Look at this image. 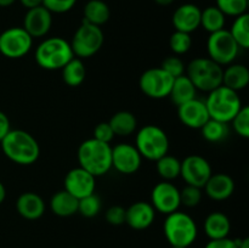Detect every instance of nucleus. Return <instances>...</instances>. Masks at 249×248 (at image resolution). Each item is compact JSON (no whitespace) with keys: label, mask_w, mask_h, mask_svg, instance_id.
<instances>
[{"label":"nucleus","mask_w":249,"mask_h":248,"mask_svg":"<svg viewBox=\"0 0 249 248\" xmlns=\"http://www.w3.org/2000/svg\"><path fill=\"white\" fill-rule=\"evenodd\" d=\"M19 2L27 10L34 9V7H38L43 5V0H19Z\"/></svg>","instance_id":"c03bdc74"},{"label":"nucleus","mask_w":249,"mask_h":248,"mask_svg":"<svg viewBox=\"0 0 249 248\" xmlns=\"http://www.w3.org/2000/svg\"><path fill=\"white\" fill-rule=\"evenodd\" d=\"M151 202L156 212L168 214L179 211L181 206L180 201V190L170 181H160L152 189Z\"/></svg>","instance_id":"ddd939ff"},{"label":"nucleus","mask_w":249,"mask_h":248,"mask_svg":"<svg viewBox=\"0 0 249 248\" xmlns=\"http://www.w3.org/2000/svg\"><path fill=\"white\" fill-rule=\"evenodd\" d=\"M160 68L165 71L169 75H172L174 79L185 74V71H186L184 61L179 56H169V57L164 58L162 65H160Z\"/></svg>","instance_id":"4c0bfd02"},{"label":"nucleus","mask_w":249,"mask_h":248,"mask_svg":"<svg viewBox=\"0 0 249 248\" xmlns=\"http://www.w3.org/2000/svg\"><path fill=\"white\" fill-rule=\"evenodd\" d=\"M249 84V70L241 63H231L223 72V85L240 91L246 89Z\"/></svg>","instance_id":"5701e85b"},{"label":"nucleus","mask_w":249,"mask_h":248,"mask_svg":"<svg viewBox=\"0 0 249 248\" xmlns=\"http://www.w3.org/2000/svg\"><path fill=\"white\" fill-rule=\"evenodd\" d=\"M16 0H0V7H7L11 6Z\"/></svg>","instance_id":"09e8293b"},{"label":"nucleus","mask_w":249,"mask_h":248,"mask_svg":"<svg viewBox=\"0 0 249 248\" xmlns=\"http://www.w3.org/2000/svg\"><path fill=\"white\" fill-rule=\"evenodd\" d=\"M78 202L79 199L66 191L65 189L57 191L50 199V209L53 214L62 218L74 215L78 213Z\"/></svg>","instance_id":"b1692460"},{"label":"nucleus","mask_w":249,"mask_h":248,"mask_svg":"<svg viewBox=\"0 0 249 248\" xmlns=\"http://www.w3.org/2000/svg\"><path fill=\"white\" fill-rule=\"evenodd\" d=\"M108 123L111 125L112 130H113L114 135L129 136L136 130L138 119L131 112L119 111L112 116Z\"/></svg>","instance_id":"bb28decb"},{"label":"nucleus","mask_w":249,"mask_h":248,"mask_svg":"<svg viewBox=\"0 0 249 248\" xmlns=\"http://www.w3.org/2000/svg\"><path fill=\"white\" fill-rule=\"evenodd\" d=\"M186 75L197 90L209 92L223 85V66L209 57L194 58L186 66Z\"/></svg>","instance_id":"423d86ee"},{"label":"nucleus","mask_w":249,"mask_h":248,"mask_svg":"<svg viewBox=\"0 0 249 248\" xmlns=\"http://www.w3.org/2000/svg\"><path fill=\"white\" fill-rule=\"evenodd\" d=\"M201 11L197 5L186 2L178 7L172 17L175 31L191 34L201 27Z\"/></svg>","instance_id":"a211bd4d"},{"label":"nucleus","mask_w":249,"mask_h":248,"mask_svg":"<svg viewBox=\"0 0 249 248\" xmlns=\"http://www.w3.org/2000/svg\"><path fill=\"white\" fill-rule=\"evenodd\" d=\"M156 169L158 175L164 181H172L180 177V169H181V162L177 157L170 155H165L156 160Z\"/></svg>","instance_id":"c756f323"},{"label":"nucleus","mask_w":249,"mask_h":248,"mask_svg":"<svg viewBox=\"0 0 249 248\" xmlns=\"http://www.w3.org/2000/svg\"><path fill=\"white\" fill-rule=\"evenodd\" d=\"M215 6L225 16L237 17L240 15L247 14L248 0H215Z\"/></svg>","instance_id":"473e14b6"},{"label":"nucleus","mask_w":249,"mask_h":248,"mask_svg":"<svg viewBox=\"0 0 249 248\" xmlns=\"http://www.w3.org/2000/svg\"><path fill=\"white\" fill-rule=\"evenodd\" d=\"M204 192L213 201H225L235 192V181L225 173L212 174L203 186Z\"/></svg>","instance_id":"aec40b11"},{"label":"nucleus","mask_w":249,"mask_h":248,"mask_svg":"<svg viewBox=\"0 0 249 248\" xmlns=\"http://www.w3.org/2000/svg\"><path fill=\"white\" fill-rule=\"evenodd\" d=\"M204 102L212 119L228 124L243 106L238 92L225 85H220L209 91L208 97Z\"/></svg>","instance_id":"7ed1b4c3"},{"label":"nucleus","mask_w":249,"mask_h":248,"mask_svg":"<svg viewBox=\"0 0 249 248\" xmlns=\"http://www.w3.org/2000/svg\"><path fill=\"white\" fill-rule=\"evenodd\" d=\"M87 77V70L82 58L73 57L62 68V79L68 87H79Z\"/></svg>","instance_id":"cd10ccee"},{"label":"nucleus","mask_w":249,"mask_h":248,"mask_svg":"<svg viewBox=\"0 0 249 248\" xmlns=\"http://www.w3.org/2000/svg\"><path fill=\"white\" fill-rule=\"evenodd\" d=\"M33 38L23 27H11L0 34V53L7 58H21L31 51Z\"/></svg>","instance_id":"9d476101"},{"label":"nucleus","mask_w":249,"mask_h":248,"mask_svg":"<svg viewBox=\"0 0 249 248\" xmlns=\"http://www.w3.org/2000/svg\"><path fill=\"white\" fill-rule=\"evenodd\" d=\"M10 130H11V124H10L9 117L4 112L0 111V141L7 135Z\"/></svg>","instance_id":"37998d69"},{"label":"nucleus","mask_w":249,"mask_h":248,"mask_svg":"<svg viewBox=\"0 0 249 248\" xmlns=\"http://www.w3.org/2000/svg\"><path fill=\"white\" fill-rule=\"evenodd\" d=\"M156 218V211L148 202L139 201L125 209V223L134 230L150 228Z\"/></svg>","instance_id":"6ab92c4d"},{"label":"nucleus","mask_w":249,"mask_h":248,"mask_svg":"<svg viewBox=\"0 0 249 248\" xmlns=\"http://www.w3.org/2000/svg\"><path fill=\"white\" fill-rule=\"evenodd\" d=\"M4 155L19 165H31L38 160L40 147L32 134L22 129H11L1 141Z\"/></svg>","instance_id":"f257e3e1"},{"label":"nucleus","mask_w":249,"mask_h":248,"mask_svg":"<svg viewBox=\"0 0 249 248\" xmlns=\"http://www.w3.org/2000/svg\"><path fill=\"white\" fill-rule=\"evenodd\" d=\"M105 41L101 27L95 26L83 19L71 41L73 53L78 58H88L100 51Z\"/></svg>","instance_id":"6e6552de"},{"label":"nucleus","mask_w":249,"mask_h":248,"mask_svg":"<svg viewBox=\"0 0 249 248\" xmlns=\"http://www.w3.org/2000/svg\"><path fill=\"white\" fill-rule=\"evenodd\" d=\"M155 2L157 5H160V6H169L174 2V0H155Z\"/></svg>","instance_id":"de8ad7c7"},{"label":"nucleus","mask_w":249,"mask_h":248,"mask_svg":"<svg viewBox=\"0 0 249 248\" xmlns=\"http://www.w3.org/2000/svg\"><path fill=\"white\" fill-rule=\"evenodd\" d=\"M174 78L160 67L150 68L141 74L139 87L146 96L151 99H164L172 90Z\"/></svg>","instance_id":"9b49d317"},{"label":"nucleus","mask_w":249,"mask_h":248,"mask_svg":"<svg viewBox=\"0 0 249 248\" xmlns=\"http://www.w3.org/2000/svg\"><path fill=\"white\" fill-rule=\"evenodd\" d=\"M65 190L75 198L80 199L85 196L94 194L96 187V180L83 168L77 167L71 169L65 177Z\"/></svg>","instance_id":"2eb2a0df"},{"label":"nucleus","mask_w":249,"mask_h":248,"mask_svg":"<svg viewBox=\"0 0 249 248\" xmlns=\"http://www.w3.org/2000/svg\"><path fill=\"white\" fill-rule=\"evenodd\" d=\"M202 196H203V192H202L201 187L192 186V185H186L180 191L181 204L185 207H190V208L198 206L202 201Z\"/></svg>","instance_id":"e433bc0d"},{"label":"nucleus","mask_w":249,"mask_h":248,"mask_svg":"<svg viewBox=\"0 0 249 248\" xmlns=\"http://www.w3.org/2000/svg\"><path fill=\"white\" fill-rule=\"evenodd\" d=\"M226 16L214 5V6H208L201 11V26L203 27L204 31L208 32L209 34L214 33L224 29L225 27Z\"/></svg>","instance_id":"c85d7f7f"},{"label":"nucleus","mask_w":249,"mask_h":248,"mask_svg":"<svg viewBox=\"0 0 249 248\" xmlns=\"http://www.w3.org/2000/svg\"><path fill=\"white\" fill-rule=\"evenodd\" d=\"M240 51V46L232 38L230 32L225 28L211 33L207 40V53L211 60L220 66L233 63Z\"/></svg>","instance_id":"1a4fd4ad"},{"label":"nucleus","mask_w":249,"mask_h":248,"mask_svg":"<svg viewBox=\"0 0 249 248\" xmlns=\"http://www.w3.org/2000/svg\"><path fill=\"white\" fill-rule=\"evenodd\" d=\"M204 248H237L236 241L232 238H219V240H211Z\"/></svg>","instance_id":"79ce46f5"},{"label":"nucleus","mask_w":249,"mask_h":248,"mask_svg":"<svg viewBox=\"0 0 249 248\" xmlns=\"http://www.w3.org/2000/svg\"><path fill=\"white\" fill-rule=\"evenodd\" d=\"M74 57L71 43L61 36H51L38 45L36 50V61L46 71L62 70L63 66Z\"/></svg>","instance_id":"39448f33"},{"label":"nucleus","mask_w":249,"mask_h":248,"mask_svg":"<svg viewBox=\"0 0 249 248\" xmlns=\"http://www.w3.org/2000/svg\"><path fill=\"white\" fill-rule=\"evenodd\" d=\"M84 21L101 27L111 16V10L104 0H89L84 6Z\"/></svg>","instance_id":"a878e982"},{"label":"nucleus","mask_w":249,"mask_h":248,"mask_svg":"<svg viewBox=\"0 0 249 248\" xmlns=\"http://www.w3.org/2000/svg\"><path fill=\"white\" fill-rule=\"evenodd\" d=\"M196 94L197 89L195 88V85L192 84V82L186 74H182L175 78L174 82H173L169 97L177 106H180V105L185 104L190 100L196 99Z\"/></svg>","instance_id":"393cba45"},{"label":"nucleus","mask_w":249,"mask_h":248,"mask_svg":"<svg viewBox=\"0 0 249 248\" xmlns=\"http://www.w3.org/2000/svg\"><path fill=\"white\" fill-rule=\"evenodd\" d=\"M172 248H186V247H175V246H172Z\"/></svg>","instance_id":"8fccbe9b"},{"label":"nucleus","mask_w":249,"mask_h":248,"mask_svg":"<svg viewBox=\"0 0 249 248\" xmlns=\"http://www.w3.org/2000/svg\"><path fill=\"white\" fill-rule=\"evenodd\" d=\"M16 209L22 218L36 220L45 213V202L34 192H23L17 198Z\"/></svg>","instance_id":"412c9836"},{"label":"nucleus","mask_w":249,"mask_h":248,"mask_svg":"<svg viewBox=\"0 0 249 248\" xmlns=\"http://www.w3.org/2000/svg\"><path fill=\"white\" fill-rule=\"evenodd\" d=\"M79 167L96 177H102L112 168V146L94 138L80 143L78 148Z\"/></svg>","instance_id":"f03ea898"},{"label":"nucleus","mask_w":249,"mask_h":248,"mask_svg":"<svg viewBox=\"0 0 249 248\" xmlns=\"http://www.w3.org/2000/svg\"><path fill=\"white\" fill-rule=\"evenodd\" d=\"M169 46L175 55H184V53H186L192 46L191 34L175 31L174 33L170 35Z\"/></svg>","instance_id":"f704fd0d"},{"label":"nucleus","mask_w":249,"mask_h":248,"mask_svg":"<svg viewBox=\"0 0 249 248\" xmlns=\"http://www.w3.org/2000/svg\"><path fill=\"white\" fill-rule=\"evenodd\" d=\"M212 174L213 172H212L211 163L202 156H187L181 162L180 177L184 179L186 185H192V186L203 189Z\"/></svg>","instance_id":"f8f14e48"},{"label":"nucleus","mask_w":249,"mask_h":248,"mask_svg":"<svg viewBox=\"0 0 249 248\" xmlns=\"http://www.w3.org/2000/svg\"><path fill=\"white\" fill-rule=\"evenodd\" d=\"M203 229L209 240L225 238L229 237L231 231V221L226 214L221 212H213L204 220Z\"/></svg>","instance_id":"4be33fe9"},{"label":"nucleus","mask_w":249,"mask_h":248,"mask_svg":"<svg viewBox=\"0 0 249 248\" xmlns=\"http://www.w3.org/2000/svg\"><path fill=\"white\" fill-rule=\"evenodd\" d=\"M230 34L240 49L249 48V15L243 14L235 17L232 26H231Z\"/></svg>","instance_id":"7c9ffc66"},{"label":"nucleus","mask_w":249,"mask_h":248,"mask_svg":"<svg viewBox=\"0 0 249 248\" xmlns=\"http://www.w3.org/2000/svg\"><path fill=\"white\" fill-rule=\"evenodd\" d=\"M178 117L185 126L191 129H201L211 118L206 102L197 97L178 106Z\"/></svg>","instance_id":"f3484780"},{"label":"nucleus","mask_w":249,"mask_h":248,"mask_svg":"<svg viewBox=\"0 0 249 248\" xmlns=\"http://www.w3.org/2000/svg\"><path fill=\"white\" fill-rule=\"evenodd\" d=\"M169 138L167 133L155 124H147L138 131L135 147L141 157L148 160H158L169 152Z\"/></svg>","instance_id":"0eeeda50"},{"label":"nucleus","mask_w":249,"mask_h":248,"mask_svg":"<svg viewBox=\"0 0 249 248\" xmlns=\"http://www.w3.org/2000/svg\"><path fill=\"white\" fill-rule=\"evenodd\" d=\"M236 241V245H237V248H249V238H237Z\"/></svg>","instance_id":"a18cd8bd"},{"label":"nucleus","mask_w":249,"mask_h":248,"mask_svg":"<svg viewBox=\"0 0 249 248\" xmlns=\"http://www.w3.org/2000/svg\"><path fill=\"white\" fill-rule=\"evenodd\" d=\"M202 135L209 142H221L229 135L228 123L209 118L208 122L201 128Z\"/></svg>","instance_id":"2f4dec72"},{"label":"nucleus","mask_w":249,"mask_h":248,"mask_svg":"<svg viewBox=\"0 0 249 248\" xmlns=\"http://www.w3.org/2000/svg\"><path fill=\"white\" fill-rule=\"evenodd\" d=\"M232 129L237 135L242 138H249V107L242 106V108L238 111V113L231 119Z\"/></svg>","instance_id":"c9c22d12"},{"label":"nucleus","mask_w":249,"mask_h":248,"mask_svg":"<svg viewBox=\"0 0 249 248\" xmlns=\"http://www.w3.org/2000/svg\"><path fill=\"white\" fill-rule=\"evenodd\" d=\"M106 220L111 225L118 226L125 223V208L121 206H112L106 211Z\"/></svg>","instance_id":"a19ab883"},{"label":"nucleus","mask_w":249,"mask_h":248,"mask_svg":"<svg viewBox=\"0 0 249 248\" xmlns=\"http://www.w3.org/2000/svg\"><path fill=\"white\" fill-rule=\"evenodd\" d=\"M53 26V14L43 5L27 10L23 18V28L32 38H41L50 32Z\"/></svg>","instance_id":"dca6fc26"},{"label":"nucleus","mask_w":249,"mask_h":248,"mask_svg":"<svg viewBox=\"0 0 249 248\" xmlns=\"http://www.w3.org/2000/svg\"><path fill=\"white\" fill-rule=\"evenodd\" d=\"M114 136L116 135H114L113 130H112L108 122H102V123H99L95 126L94 136H92V138L97 141H101V142L109 143V145H111Z\"/></svg>","instance_id":"ea45409f"},{"label":"nucleus","mask_w":249,"mask_h":248,"mask_svg":"<svg viewBox=\"0 0 249 248\" xmlns=\"http://www.w3.org/2000/svg\"><path fill=\"white\" fill-rule=\"evenodd\" d=\"M77 0H43V6L51 14H66L74 7Z\"/></svg>","instance_id":"58836bf2"},{"label":"nucleus","mask_w":249,"mask_h":248,"mask_svg":"<svg viewBox=\"0 0 249 248\" xmlns=\"http://www.w3.org/2000/svg\"><path fill=\"white\" fill-rule=\"evenodd\" d=\"M163 231L170 246L186 248L196 241L198 233L194 218L180 211L168 214L163 225Z\"/></svg>","instance_id":"20e7f679"},{"label":"nucleus","mask_w":249,"mask_h":248,"mask_svg":"<svg viewBox=\"0 0 249 248\" xmlns=\"http://www.w3.org/2000/svg\"><path fill=\"white\" fill-rule=\"evenodd\" d=\"M5 198H6V189H5L4 184L0 181V204L5 201Z\"/></svg>","instance_id":"49530a36"},{"label":"nucleus","mask_w":249,"mask_h":248,"mask_svg":"<svg viewBox=\"0 0 249 248\" xmlns=\"http://www.w3.org/2000/svg\"><path fill=\"white\" fill-rule=\"evenodd\" d=\"M101 211V199L95 194L85 196L78 202V213L85 218H94Z\"/></svg>","instance_id":"72a5a7b5"},{"label":"nucleus","mask_w":249,"mask_h":248,"mask_svg":"<svg viewBox=\"0 0 249 248\" xmlns=\"http://www.w3.org/2000/svg\"><path fill=\"white\" fill-rule=\"evenodd\" d=\"M142 157L135 145L118 143L112 147V167L122 174H135L141 167Z\"/></svg>","instance_id":"4468645a"}]
</instances>
